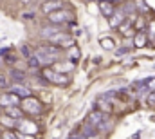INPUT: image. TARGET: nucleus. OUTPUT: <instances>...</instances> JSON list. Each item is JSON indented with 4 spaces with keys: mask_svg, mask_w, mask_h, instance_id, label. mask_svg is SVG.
Returning a JSON list of instances; mask_svg holds the SVG:
<instances>
[{
    "mask_svg": "<svg viewBox=\"0 0 155 139\" xmlns=\"http://www.w3.org/2000/svg\"><path fill=\"white\" fill-rule=\"evenodd\" d=\"M40 72H41V78L47 80V81L52 83V85L63 87V85H69V83H71V78H69L67 72H60V70H56L54 67H51V65H49V67H41Z\"/></svg>",
    "mask_w": 155,
    "mask_h": 139,
    "instance_id": "1",
    "label": "nucleus"
},
{
    "mask_svg": "<svg viewBox=\"0 0 155 139\" xmlns=\"http://www.w3.org/2000/svg\"><path fill=\"white\" fill-rule=\"evenodd\" d=\"M20 108L24 110L25 116H40L43 112V103L35 96H27V98H22Z\"/></svg>",
    "mask_w": 155,
    "mask_h": 139,
    "instance_id": "2",
    "label": "nucleus"
},
{
    "mask_svg": "<svg viewBox=\"0 0 155 139\" xmlns=\"http://www.w3.org/2000/svg\"><path fill=\"white\" fill-rule=\"evenodd\" d=\"M47 20L52 24V25H61V24H71L74 20V13L69 11V9H58V11H52L49 15H45Z\"/></svg>",
    "mask_w": 155,
    "mask_h": 139,
    "instance_id": "3",
    "label": "nucleus"
},
{
    "mask_svg": "<svg viewBox=\"0 0 155 139\" xmlns=\"http://www.w3.org/2000/svg\"><path fill=\"white\" fill-rule=\"evenodd\" d=\"M15 130H20V132H25V134L35 136V134L40 132V127L35 123V119H31V117H22V119L16 121V128H15Z\"/></svg>",
    "mask_w": 155,
    "mask_h": 139,
    "instance_id": "4",
    "label": "nucleus"
},
{
    "mask_svg": "<svg viewBox=\"0 0 155 139\" xmlns=\"http://www.w3.org/2000/svg\"><path fill=\"white\" fill-rule=\"evenodd\" d=\"M22 103V98L16 94V92H13V90H9V92H5V94H0V107L2 108H5V107H15V105H20Z\"/></svg>",
    "mask_w": 155,
    "mask_h": 139,
    "instance_id": "5",
    "label": "nucleus"
},
{
    "mask_svg": "<svg viewBox=\"0 0 155 139\" xmlns=\"http://www.w3.org/2000/svg\"><path fill=\"white\" fill-rule=\"evenodd\" d=\"M58 9H63V0H43L40 4V11L43 15H49V13L58 11Z\"/></svg>",
    "mask_w": 155,
    "mask_h": 139,
    "instance_id": "6",
    "label": "nucleus"
},
{
    "mask_svg": "<svg viewBox=\"0 0 155 139\" xmlns=\"http://www.w3.org/2000/svg\"><path fill=\"white\" fill-rule=\"evenodd\" d=\"M97 7H99V13L107 18H110L116 13V4H112L110 0H97Z\"/></svg>",
    "mask_w": 155,
    "mask_h": 139,
    "instance_id": "7",
    "label": "nucleus"
},
{
    "mask_svg": "<svg viewBox=\"0 0 155 139\" xmlns=\"http://www.w3.org/2000/svg\"><path fill=\"white\" fill-rule=\"evenodd\" d=\"M148 40H150V36H148L146 31H137L135 36H134V45L135 47H144L148 43Z\"/></svg>",
    "mask_w": 155,
    "mask_h": 139,
    "instance_id": "8",
    "label": "nucleus"
},
{
    "mask_svg": "<svg viewBox=\"0 0 155 139\" xmlns=\"http://www.w3.org/2000/svg\"><path fill=\"white\" fill-rule=\"evenodd\" d=\"M103 116H105V114H103L101 110H97V108H96V110L90 114V117H88V121H87V123H88V125H92V128H97V125L105 119Z\"/></svg>",
    "mask_w": 155,
    "mask_h": 139,
    "instance_id": "9",
    "label": "nucleus"
},
{
    "mask_svg": "<svg viewBox=\"0 0 155 139\" xmlns=\"http://www.w3.org/2000/svg\"><path fill=\"white\" fill-rule=\"evenodd\" d=\"M65 56H67V60H69V62L76 63L78 60H79V56H81V51H79V47H78V45H72V47H69V49H67Z\"/></svg>",
    "mask_w": 155,
    "mask_h": 139,
    "instance_id": "10",
    "label": "nucleus"
},
{
    "mask_svg": "<svg viewBox=\"0 0 155 139\" xmlns=\"http://www.w3.org/2000/svg\"><path fill=\"white\" fill-rule=\"evenodd\" d=\"M124 20H126V15H123V13H121V15H119V13H114V15L108 18V24H110V27H119Z\"/></svg>",
    "mask_w": 155,
    "mask_h": 139,
    "instance_id": "11",
    "label": "nucleus"
},
{
    "mask_svg": "<svg viewBox=\"0 0 155 139\" xmlns=\"http://www.w3.org/2000/svg\"><path fill=\"white\" fill-rule=\"evenodd\" d=\"M99 45H101L103 49H107V51H114V49H116V42H114V38H110V36H103V38L99 40Z\"/></svg>",
    "mask_w": 155,
    "mask_h": 139,
    "instance_id": "12",
    "label": "nucleus"
},
{
    "mask_svg": "<svg viewBox=\"0 0 155 139\" xmlns=\"http://www.w3.org/2000/svg\"><path fill=\"white\" fill-rule=\"evenodd\" d=\"M52 67H54V69H60V70H63V72H69V70H72V69H74V63H72V62H69V63H61V62H54V63H52Z\"/></svg>",
    "mask_w": 155,
    "mask_h": 139,
    "instance_id": "13",
    "label": "nucleus"
},
{
    "mask_svg": "<svg viewBox=\"0 0 155 139\" xmlns=\"http://www.w3.org/2000/svg\"><path fill=\"white\" fill-rule=\"evenodd\" d=\"M144 25H146V20H144V16H137L135 18V22H134V27H135V31H144Z\"/></svg>",
    "mask_w": 155,
    "mask_h": 139,
    "instance_id": "14",
    "label": "nucleus"
},
{
    "mask_svg": "<svg viewBox=\"0 0 155 139\" xmlns=\"http://www.w3.org/2000/svg\"><path fill=\"white\" fill-rule=\"evenodd\" d=\"M96 108H97V110H101L103 114H105V110H107V112H112V105H110V103H107V105H105V101H101V100L97 101Z\"/></svg>",
    "mask_w": 155,
    "mask_h": 139,
    "instance_id": "15",
    "label": "nucleus"
},
{
    "mask_svg": "<svg viewBox=\"0 0 155 139\" xmlns=\"http://www.w3.org/2000/svg\"><path fill=\"white\" fill-rule=\"evenodd\" d=\"M146 89H148L150 92H155V78H150V80L146 81Z\"/></svg>",
    "mask_w": 155,
    "mask_h": 139,
    "instance_id": "16",
    "label": "nucleus"
},
{
    "mask_svg": "<svg viewBox=\"0 0 155 139\" xmlns=\"http://www.w3.org/2000/svg\"><path fill=\"white\" fill-rule=\"evenodd\" d=\"M16 136H18V139H36L35 136H31V134H25V132H20V130H16Z\"/></svg>",
    "mask_w": 155,
    "mask_h": 139,
    "instance_id": "17",
    "label": "nucleus"
},
{
    "mask_svg": "<svg viewBox=\"0 0 155 139\" xmlns=\"http://www.w3.org/2000/svg\"><path fill=\"white\" fill-rule=\"evenodd\" d=\"M135 7H137V9H141V11H150V9H148V5H146L143 0H137V2H135Z\"/></svg>",
    "mask_w": 155,
    "mask_h": 139,
    "instance_id": "18",
    "label": "nucleus"
},
{
    "mask_svg": "<svg viewBox=\"0 0 155 139\" xmlns=\"http://www.w3.org/2000/svg\"><path fill=\"white\" fill-rule=\"evenodd\" d=\"M146 103L150 105V107H155V92H150V94H148V100H146Z\"/></svg>",
    "mask_w": 155,
    "mask_h": 139,
    "instance_id": "19",
    "label": "nucleus"
},
{
    "mask_svg": "<svg viewBox=\"0 0 155 139\" xmlns=\"http://www.w3.org/2000/svg\"><path fill=\"white\" fill-rule=\"evenodd\" d=\"M148 36H150V40H152V38H155V20H152V22H150V33H148Z\"/></svg>",
    "mask_w": 155,
    "mask_h": 139,
    "instance_id": "20",
    "label": "nucleus"
},
{
    "mask_svg": "<svg viewBox=\"0 0 155 139\" xmlns=\"http://www.w3.org/2000/svg\"><path fill=\"white\" fill-rule=\"evenodd\" d=\"M33 67H40V62H38V58H31V62H29Z\"/></svg>",
    "mask_w": 155,
    "mask_h": 139,
    "instance_id": "21",
    "label": "nucleus"
},
{
    "mask_svg": "<svg viewBox=\"0 0 155 139\" xmlns=\"http://www.w3.org/2000/svg\"><path fill=\"white\" fill-rule=\"evenodd\" d=\"M87 139H99V136H97V134L94 132V137H92V136H88V137H87Z\"/></svg>",
    "mask_w": 155,
    "mask_h": 139,
    "instance_id": "22",
    "label": "nucleus"
},
{
    "mask_svg": "<svg viewBox=\"0 0 155 139\" xmlns=\"http://www.w3.org/2000/svg\"><path fill=\"white\" fill-rule=\"evenodd\" d=\"M110 2H112V4H116V5H117V4H123V0H110Z\"/></svg>",
    "mask_w": 155,
    "mask_h": 139,
    "instance_id": "23",
    "label": "nucleus"
},
{
    "mask_svg": "<svg viewBox=\"0 0 155 139\" xmlns=\"http://www.w3.org/2000/svg\"><path fill=\"white\" fill-rule=\"evenodd\" d=\"M20 2H22V4H29L31 0H20Z\"/></svg>",
    "mask_w": 155,
    "mask_h": 139,
    "instance_id": "24",
    "label": "nucleus"
}]
</instances>
